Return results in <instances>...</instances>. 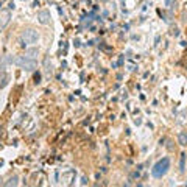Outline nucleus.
Instances as JSON below:
<instances>
[{"label":"nucleus","instance_id":"f257e3e1","mask_svg":"<svg viewBox=\"0 0 187 187\" xmlns=\"http://www.w3.org/2000/svg\"><path fill=\"white\" fill-rule=\"evenodd\" d=\"M168 168H170V159L168 158H162L161 161H158L155 165H153L151 175L155 176V178L159 179V178H162V176L168 172Z\"/></svg>","mask_w":187,"mask_h":187},{"label":"nucleus","instance_id":"f03ea898","mask_svg":"<svg viewBox=\"0 0 187 187\" xmlns=\"http://www.w3.org/2000/svg\"><path fill=\"white\" fill-rule=\"evenodd\" d=\"M16 66L17 67H21L23 70H27V72H33V70L36 69V66H38V62H36V59H31V58H28V56H19L17 59H16Z\"/></svg>","mask_w":187,"mask_h":187},{"label":"nucleus","instance_id":"7ed1b4c3","mask_svg":"<svg viewBox=\"0 0 187 187\" xmlns=\"http://www.w3.org/2000/svg\"><path fill=\"white\" fill-rule=\"evenodd\" d=\"M22 41L25 42V44H28V45L36 44V42L39 41V33L36 31V30H33V28H27L25 31L22 33Z\"/></svg>","mask_w":187,"mask_h":187},{"label":"nucleus","instance_id":"20e7f679","mask_svg":"<svg viewBox=\"0 0 187 187\" xmlns=\"http://www.w3.org/2000/svg\"><path fill=\"white\" fill-rule=\"evenodd\" d=\"M9 19H11V13H9L8 9H2V11H0V30H3L8 25Z\"/></svg>","mask_w":187,"mask_h":187},{"label":"nucleus","instance_id":"39448f33","mask_svg":"<svg viewBox=\"0 0 187 187\" xmlns=\"http://www.w3.org/2000/svg\"><path fill=\"white\" fill-rule=\"evenodd\" d=\"M38 19H39V22L42 23V25H47V23L50 22V13L48 11H39V14H38Z\"/></svg>","mask_w":187,"mask_h":187},{"label":"nucleus","instance_id":"423d86ee","mask_svg":"<svg viewBox=\"0 0 187 187\" xmlns=\"http://www.w3.org/2000/svg\"><path fill=\"white\" fill-rule=\"evenodd\" d=\"M178 143H179L181 147H186V145H187V133H186V131H181V133L178 134Z\"/></svg>","mask_w":187,"mask_h":187},{"label":"nucleus","instance_id":"0eeeda50","mask_svg":"<svg viewBox=\"0 0 187 187\" xmlns=\"http://www.w3.org/2000/svg\"><path fill=\"white\" fill-rule=\"evenodd\" d=\"M38 55H39L38 48H30V50H27L25 52V56H28V58H31V59H36V56Z\"/></svg>","mask_w":187,"mask_h":187},{"label":"nucleus","instance_id":"6e6552de","mask_svg":"<svg viewBox=\"0 0 187 187\" xmlns=\"http://www.w3.org/2000/svg\"><path fill=\"white\" fill-rule=\"evenodd\" d=\"M186 158L187 156L184 155V153H182L181 158H179V170H181V172H184L186 170Z\"/></svg>","mask_w":187,"mask_h":187},{"label":"nucleus","instance_id":"1a4fd4ad","mask_svg":"<svg viewBox=\"0 0 187 187\" xmlns=\"http://www.w3.org/2000/svg\"><path fill=\"white\" fill-rule=\"evenodd\" d=\"M16 184H17V176H13V178L6 182V186H16Z\"/></svg>","mask_w":187,"mask_h":187},{"label":"nucleus","instance_id":"9d476101","mask_svg":"<svg viewBox=\"0 0 187 187\" xmlns=\"http://www.w3.org/2000/svg\"><path fill=\"white\" fill-rule=\"evenodd\" d=\"M6 83H8V76H6V75H3V78H2V83H0V86L3 88V86H6Z\"/></svg>","mask_w":187,"mask_h":187}]
</instances>
